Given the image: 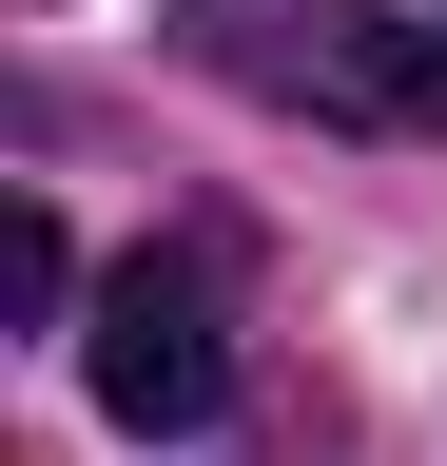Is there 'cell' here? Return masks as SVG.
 <instances>
[{
  "instance_id": "1",
  "label": "cell",
  "mask_w": 447,
  "mask_h": 466,
  "mask_svg": "<svg viewBox=\"0 0 447 466\" xmlns=\"http://www.w3.org/2000/svg\"><path fill=\"white\" fill-rule=\"evenodd\" d=\"M176 58H195V78H234V97H272V116L447 137V20H409V0H195Z\"/></svg>"
},
{
  "instance_id": "2",
  "label": "cell",
  "mask_w": 447,
  "mask_h": 466,
  "mask_svg": "<svg viewBox=\"0 0 447 466\" xmlns=\"http://www.w3.org/2000/svg\"><path fill=\"white\" fill-rule=\"evenodd\" d=\"M78 370H97V408L117 428H214V389H234V330H214V291L195 272H117L97 291V330H78Z\"/></svg>"
},
{
  "instance_id": "3",
  "label": "cell",
  "mask_w": 447,
  "mask_h": 466,
  "mask_svg": "<svg viewBox=\"0 0 447 466\" xmlns=\"http://www.w3.org/2000/svg\"><path fill=\"white\" fill-rule=\"evenodd\" d=\"M0 291H20V311H59V291H78V253H59V214H39V195L0 214Z\"/></svg>"
}]
</instances>
